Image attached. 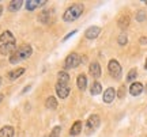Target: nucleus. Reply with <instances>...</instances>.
<instances>
[{
	"mask_svg": "<svg viewBox=\"0 0 147 137\" xmlns=\"http://www.w3.org/2000/svg\"><path fill=\"white\" fill-rule=\"evenodd\" d=\"M51 18H52L51 12L48 10H44V11H41V14L38 15V21L41 22V23H44V25H48V23L51 22Z\"/></svg>",
	"mask_w": 147,
	"mask_h": 137,
	"instance_id": "17",
	"label": "nucleus"
},
{
	"mask_svg": "<svg viewBox=\"0 0 147 137\" xmlns=\"http://www.w3.org/2000/svg\"><path fill=\"white\" fill-rule=\"evenodd\" d=\"M15 134V129L11 125H5L0 129V137H14Z\"/></svg>",
	"mask_w": 147,
	"mask_h": 137,
	"instance_id": "13",
	"label": "nucleus"
},
{
	"mask_svg": "<svg viewBox=\"0 0 147 137\" xmlns=\"http://www.w3.org/2000/svg\"><path fill=\"white\" fill-rule=\"evenodd\" d=\"M76 86H78L79 91H84L87 88V78H86V75H79L78 79H76Z\"/></svg>",
	"mask_w": 147,
	"mask_h": 137,
	"instance_id": "15",
	"label": "nucleus"
},
{
	"mask_svg": "<svg viewBox=\"0 0 147 137\" xmlns=\"http://www.w3.org/2000/svg\"><path fill=\"white\" fill-rule=\"evenodd\" d=\"M101 33V29L97 26H91L89 27L87 30H86V33H84V37L87 38V39H95V38L100 35Z\"/></svg>",
	"mask_w": 147,
	"mask_h": 137,
	"instance_id": "10",
	"label": "nucleus"
},
{
	"mask_svg": "<svg viewBox=\"0 0 147 137\" xmlns=\"http://www.w3.org/2000/svg\"><path fill=\"white\" fill-rule=\"evenodd\" d=\"M136 76H138L136 69H131V71H129V74H128V76H127V82H128V83L134 82V80L136 79Z\"/></svg>",
	"mask_w": 147,
	"mask_h": 137,
	"instance_id": "23",
	"label": "nucleus"
},
{
	"mask_svg": "<svg viewBox=\"0 0 147 137\" xmlns=\"http://www.w3.org/2000/svg\"><path fill=\"white\" fill-rule=\"evenodd\" d=\"M25 72H26L25 68H16V69H14V71H10V72L7 74V78H8L11 82H14V80H16L18 78H21Z\"/></svg>",
	"mask_w": 147,
	"mask_h": 137,
	"instance_id": "12",
	"label": "nucleus"
},
{
	"mask_svg": "<svg viewBox=\"0 0 147 137\" xmlns=\"http://www.w3.org/2000/svg\"><path fill=\"white\" fill-rule=\"evenodd\" d=\"M144 91H146V94H147V84H146V87H144Z\"/></svg>",
	"mask_w": 147,
	"mask_h": 137,
	"instance_id": "35",
	"label": "nucleus"
},
{
	"mask_svg": "<svg viewBox=\"0 0 147 137\" xmlns=\"http://www.w3.org/2000/svg\"><path fill=\"white\" fill-rule=\"evenodd\" d=\"M129 21H131L129 15H124V16H121L120 19H119L117 25H119V27H120V29H127V27H128V25H129Z\"/></svg>",
	"mask_w": 147,
	"mask_h": 137,
	"instance_id": "21",
	"label": "nucleus"
},
{
	"mask_svg": "<svg viewBox=\"0 0 147 137\" xmlns=\"http://www.w3.org/2000/svg\"><path fill=\"white\" fill-rule=\"evenodd\" d=\"M144 3H146V5H147V0H146V1H144Z\"/></svg>",
	"mask_w": 147,
	"mask_h": 137,
	"instance_id": "36",
	"label": "nucleus"
},
{
	"mask_svg": "<svg viewBox=\"0 0 147 137\" xmlns=\"http://www.w3.org/2000/svg\"><path fill=\"white\" fill-rule=\"evenodd\" d=\"M116 98V91L115 88H112V87H109L108 90L104 92V102L105 103H112L113 100H115Z\"/></svg>",
	"mask_w": 147,
	"mask_h": 137,
	"instance_id": "14",
	"label": "nucleus"
},
{
	"mask_svg": "<svg viewBox=\"0 0 147 137\" xmlns=\"http://www.w3.org/2000/svg\"><path fill=\"white\" fill-rule=\"evenodd\" d=\"M144 90V87H143L142 83H139V82H134L129 87V94L132 96H138V95L142 94V91Z\"/></svg>",
	"mask_w": 147,
	"mask_h": 137,
	"instance_id": "11",
	"label": "nucleus"
},
{
	"mask_svg": "<svg viewBox=\"0 0 147 137\" xmlns=\"http://www.w3.org/2000/svg\"><path fill=\"white\" fill-rule=\"evenodd\" d=\"M33 54V47L29 43H23L19 47H16V50L10 56L11 64H18L21 61H25Z\"/></svg>",
	"mask_w": 147,
	"mask_h": 137,
	"instance_id": "2",
	"label": "nucleus"
},
{
	"mask_svg": "<svg viewBox=\"0 0 147 137\" xmlns=\"http://www.w3.org/2000/svg\"><path fill=\"white\" fill-rule=\"evenodd\" d=\"M108 71H109L110 76L113 79L119 80L121 78V74H123V69H121V65L117 60H110L109 64H108Z\"/></svg>",
	"mask_w": 147,
	"mask_h": 137,
	"instance_id": "5",
	"label": "nucleus"
},
{
	"mask_svg": "<svg viewBox=\"0 0 147 137\" xmlns=\"http://www.w3.org/2000/svg\"><path fill=\"white\" fill-rule=\"evenodd\" d=\"M16 50V39L10 30H5L0 34V54L11 56Z\"/></svg>",
	"mask_w": 147,
	"mask_h": 137,
	"instance_id": "1",
	"label": "nucleus"
},
{
	"mask_svg": "<svg viewBox=\"0 0 147 137\" xmlns=\"http://www.w3.org/2000/svg\"><path fill=\"white\" fill-rule=\"evenodd\" d=\"M144 68L147 69V60H146V64H144Z\"/></svg>",
	"mask_w": 147,
	"mask_h": 137,
	"instance_id": "34",
	"label": "nucleus"
},
{
	"mask_svg": "<svg viewBox=\"0 0 147 137\" xmlns=\"http://www.w3.org/2000/svg\"><path fill=\"white\" fill-rule=\"evenodd\" d=\"M82 63V58H80V56H79L78 53H69L68 56L65 57V60H64V68L65 69H74L76 68L79 64Z\"/></svg>",
	"mask_w": 147,
	"mask_h": 137,
	"instance_id": "4",
	"label": "nucleus"
},
{
	"mask_svg": "<svg viewBox=\"0 0 147 137\" xmlns=\"http://www.w3.org/2000/svg\"><path fill=\"white\" fill-rule=\"evenodd\" d=\"M76 33H78V30H74V31L68 33V34H67V35H65V37L63 38V41H67V39H68L69 37H72V35H75V34H76Z\"/></svg>",
	"mask_w": 147,
	"mask_h": 137,
	"instance_id": "28",
	"label": "nucleus"
},
{
	"mask_svg": "<svg viewBox=\"0 0 147 137\" xmlns=\"http://www.w3.org/2000/svg\"><path fill=\"white\" fill-rule=\"evenodd\" d=\"M144 19H146V12H144V11H138L136 12V21L143 22Z\"/></svg>",
	"mask_w": 147,
	"mask_h": 137,
	"instance_id": "26",
	"label": "nucleus"
},
{
	"mask_svg": "<svg viewBox=\"0 0 147 137\" xmlns=\"http://www.w3.org/2000/svg\"><path fill=\"white\" fill-rule=\"evenodd\" d=\"M55 90H56V94L60 99H65V98H68L69 92H71V88H69V84L68 83H64V82H59L56 83V87H55Z\"/></svg>",
	"mask_w": 147,
	"mask_h": 137,
	"instance_id": "6",
	"label": "nucleus"
},
{
	"mask_svg": "<svg viewBox=\"0 0 147 137\" xmlns=\"http://www.w3.org/2000/svg\"><path fill=\"white\" fill-rule=\"evenodd\" d=\"M47 4V0H29L25 3L27 11H34L37 7H42Z\"/></svg>",
	"mask_w": 147,
	"mask_h": 137,
	"instance_id": "9",
	"label": "nucleus"
},
{
	"mask_svg": "<svg viewBox=\"0 0 147 137\" xmlns=\"http://www.w3.org/2000/svg\"><path fill=\"white\" fill-rule=\"evenodd\" d=\"M30 90H32V86L29 84V86H26V87H25V88L22 90V92H21V94H22V95H25V94H26V92H27V91H30Z\"/></svg>",
	"mask_w": 147,
	"mask_h": 137,
	"instance_id": "29",
	"label": "nucleus"
},
{
	"mask_svg": "<svg viewBox=\"0 0 147 137\" xmlns=\"http://www.w3.org/2000/svg\"><path fill=\"white\" fill-rule=\"evenodd\" d=\"M44 137H49V136H44Z\"/></svg>",
	"mask_w": 147,
	"mask_h": 137,
	"instance_id": "37",
	"label": "nucleus"
},
{
	"mask_svg": "<svg viewBox=\"0 0 147 137\" xmlns=\"http://www.w3.org/2000/svg\"><path fill=\"white\" fill-rule=\"evenodd\" d=\"M90 92H91L93 95H98V94L102 92V86H101L100 82H97V80H95L94 83L91 84V87H90Z\"/></svg>",
	"mask_w": 147,
	"mask_h": 137,
	"instance_id": "20",
	"label": "nucleus"
},
{
	"mask_svg": "<svg viewBox=\"0 0 147 137\" xmlns=\"http://www.w3.org/2000/svg\"><path fill=\"white\" fill-rule=\"evenodd\" d=\"M57 79L59 82H64V83H68L69 82V75L65 71H59L57 72Z\"/></svg>",
	"mask_w": 147,
	"mask_h": 137,
	"instance_id": "22",
	"label": "nucleus"
},
{
	"mask_svg": "<svg viewBox=\"0 0 147 137\" xmlns=\"http://www.w3.org/2000/svg\"><path fill=\"white\" fill-rule=\"evenodd\" d=\"M101 124V118L100 116H97V114H91V116L87 118V122H86V126L89 128V129H95V128H98Z\"/></svg>",
	"mask_w": 147,
	"mask_h": 137,
	"instance_id": "8",
	"label": "nucleus"
},
{
	"mask_svg": "<svg viewBox=\"0 0 147 137\" xmlns=\"http://www.w3.org/2000/svg\"><path fill=\"white\" fill-rule=\"evenodd\" d=\"M83 11H84V5L80 4V3H75V4L69 5L68 8L65 10V12H64L63 21L64 22H68V23H69V22L76 21L79 16L83 14Z\"/></svg>",
	"mask_w": 147,
	"mask_h": 137,
	"instance_id": "3",
	"label": "nucleus"
},
{
	"mask_svg": "<svg viewBox=\"0 0 147 137\" xmlns=\"http://www.w3.org/2000/svg\"><path fill=\"white\" fill-rule=\"evenodd\" d=\"M3 99H4V95L0 94V103H1V100H3Z\"/></svg>",
	"mask_w": 147,
	"mask_h": 137,
	"instance_id": "32",
	"label": "nucleus"
},
{
	"mask_svg": "<svg viewBox=\"0 0 147 137\" xmlns=\"http://www.w3.org/2000/svg\"><path fill=\"white\" fill-rule=\"evenodd\" d=\"M89 72H90V75H91V76H93L94 79H98V78L101 76V74H102L100 63H97V61H93V63L90 64V67H89Z\"/></svg>",
	"mask_w": 147,
	"mask_h": 137,
	"instance_id": "7",
	"label": "nucleus"
},
{
	"mask_svg": "<svg viewBox=\"0 0 147 137\" xmlns=\"http://www.w3.org/2000/svg\"><path fill=\"white\" fill-rule=\"evenodd\" d=\"M60 132H61V126H55L52 129V132H51V134H49V137H59L60 136Z\"/></svg>",
	"mask_w": 147,
	"mask_h": 137,
	"instance_id": "25",
	"label": "nucleus"
},
{
	"mask_svg": "<svg viewBox=\"0 0 147 137\" xmlns=\"http://www.w3.org/2000/svg\"><path fill=\"white\" fill-rule=\"evenodd\" d=\"M3 10H4V7L0 4V16H1V14H3Z\"/></svg>",
	"mask_w": 147,
	"mask_h": 137,
	"instance_id": "31",
	"label": "nucleus"
},
{
	"mask_svg": "<svg viewBox=\"0 0 147 137\" xmlns=\"http://www.w3.org/2000/svg\"><path fill=\"white\" fill-rule=\"evenodd\" d=\"M1 83H3V79H1V76H0V86H1Z\"/></svg>",
	"mask_w": 147,
	"mask_h": 137,
	"instance_id": "33",
	"label": "nucleus"
},
{
	"mask_svg": "<svg viewBox=\"0 0 147 137\" xmlns=\"http://www.w3.org/2000/svg\"><path fill=\"white\" fill-rule=\"evenodd\" d=\"M117 42H119V45H121V46H125L127 43H128V37H127L125 34H121V35H119Z\"/></svg>",
	"mask_w": 147,
	"mask_h": 137,
	"instance_id": "24",
	"label": "nucleus"
},
{
	"mask_svg": "<svg viewBox=\"0 0 147 137\" xmlns=\"http://www.w3.org/2000/svg\"><path fill=\"white\" fill-rule=\"evenodd\" d=\"M80 132H82V122L80 121L74 122V125L71 126V129H69V134H71V136H78Z\"/></svg>",
	"mask_w": 147,
	"mask_h": 137,
	"instance_id": "19",
	"label": "nucleus"
},
{
	"mask_svg": "<svg viewBox=\"0 0 147 137\" xmlns=\"http://www.w3.org/2000/svg\"><path fill=\"white\" fill-rule=\"evenodd\" d=\"M45 106L49 110H56L57 109V99L55 96H48L47 100H45Z\"/></svg>",
	"mask_w": 147,
	"mask_h": 137,
	"instance_id": "18",
	"label": "nucleus"
},
{
	"mask_svg": "<svg viewBox=\"0 0 147 137\" xmlns=\"http://www.w3.org/2000/svg\"><path fill=\"white\" fill-rule=\"evenodd\" d=\"M22 5H23V1H22V0H12V1L8 3V11L16 12V11H19L22 8Z\"/></svg>",
	"mask_w": 147,
	"mask_h": 137,
	"instance_id": "16",
	"label": "nucleus"
},
{
	"mask_svg": "<svg viewBox=\"0 0 147 137\" xmlns=\"http://www.w3.org/2000/svg\"><path fill=\"white\" fill-rule=\"evenodd\" d=\"M139 42L142 43V45H146L147 43V37H142L140 39H139Z\"/></svg>",
	"mask_w": 147,
	"mask_h": 137,
	"instance_id": "30",
	"label": "nucleus"
},
{
	"mask_svg": "<svg viewBox=\"0 0 147 137\" xmlns=\"http://www.w3.org/2000/svg\"><path fill=\"white\" fill-rule=\"evenodd\" d=\"M124 95H125V86H121L120 88H119V92H117V96L119 98H124Z\"/></svg>",
	"mask_w": 147,
	"mask_h": 137,
	"instance_id": "27",
	"label": "nucleus"
}]
</instances>
